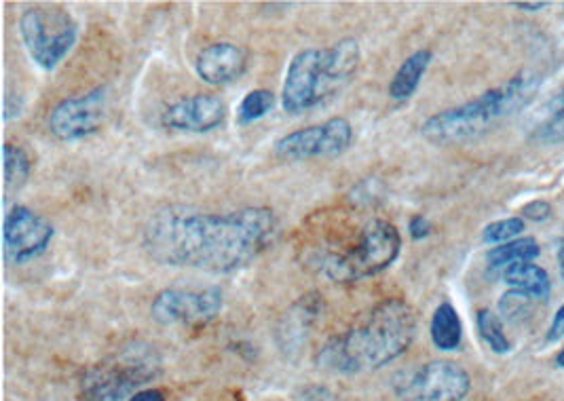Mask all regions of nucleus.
Instances as JSON below:
<instances>
[{
	"instance_id": "1",
	"label": "nucleus",
	"mask_w": 564,
	"mask_h": 401,
	"mask_svg": "<svg viewBox=\"0 0 564 401\" xmlns=\"http://www.w3.org/2000/svg\"><path fill=\"white\" fill-rule=\"evenodd\" d=\"M279 222L269 207L227 214L159 212L142 233L146 254L163 266L231 275L246 269L273 245Z\"/></svg>"
},
{
	"instance_id": "2",
	"label": "nucleus",
	"mask_w": 564,
	"mask_h": 401,
	"mask_svg": "<svg viewBox=\"0 0 564 401\" xmlns=\"http://www.w3.org/2000/svg\"><path fill=\"white\" fill-rule=\"evenodd\" d=\"M419 330L415 309L402 298H385L343 334L317 351L315 364L332 374H364L402 357Z\"/></svg>"
},
{
	"instance_id": "3",
	"label": "nucleus",
	"mask_w": 564,
	"mask_h": 401,
	"mask_svg": "<svg viewBox=\"0 0 564 401\" xmlns=\"http://www.w3.org/2000/svg\"><path fill=\"white\" fill-rule=\"evenodd\" d=\"M360 64L362 47L355 38H341L324 49L298 51L281 85V108L288 114H303L328 102L349 85Z\"/></svg>"
},
{
	"instance_id": "4",
	"label": "nucleus",
	"mask_w": 564,
	"mask_h": 401,
	"mask_svg": "<svg viewBox=\"0 0 564 401\" xmlns=\"http://www.w3.org/2000/svg\"><path fill=\"white\" fill-rule=\"evenodd\" d=\"M537 89L539 79L535 74L514 76L512 81L484 91L480 98L472 102L442 110L434 114V117H429L421 127L423 138L434 144H457L474 140L499 121L522 110L533 100Z\"/></svg>"
},
{
	"instance_id": "5",
	"label": "nucleus",
	"mask_w": 564,
	"mask_h": 401,
	"mask_svg": "<svg viewBox=\"0 0 564 401\" xmlns=\"http://www.w3.org/2000/svg\"><path fill=\"white\" fill-rule=\"evenodd\" d=\"M402 237L396 226L387 220L366 222L357 237L338 250H326L315 256L319 275L334 283H355L383 273L398 260Z\"/></svg>"
},
{
	"instance_id": "6",
	"label": "nucleus",
	"mask_w": 564,
	"mask_h": 401,
	"mask_svg": "<svg viewBox=\"0 0 564 401\" xmlns=\"http://www.w3.org/2000/svg\"><path fill=\"white\" fill-rule=\"evenodd\" d=\"M159 372V359L153 351L131 349L102 364L89 366L79 380L85 401H121L136 395L140 387Z\"/></svg>"
},
{
	"instance_id": "7",
	"label": "nucleus",
	"mask_w": 564,
	"mask_h": 401,
	"mask_svg": "<svg viewBox=\"0 0 564 401\" xmlns=\"http://www.w3.org/2000/svg\"><path fill=\"white\" fill-rule=\"evenodd\" d=\"M20 36L30 60L45 72L58 68L79 38V22L60 7H32L20 17Z\"/></svg>"
},
{
	"instance_id": "8",
	"label": "nucleus",
	"mask_w": 564,
	"mask_h": 401,
	"mask_svg": "<svg viewBox=\"0 0 564 401\" xmlns=\"http://www.w3.org/2000/svg\"><path fill=\"white\" fill-rule=\"evenodd\" d=\"M472 378L455 361H429L393 383L400 401H463Z\"/></svg>"
},
{
	"instance_id": "9",
	"label": "nucleus",
	"mask_w": 564,
	"mask_h": 401,
	"mask_svg": "<svg viewBox=\"0 0 564 401\" xmlns=\"http://www.w3.org/2000/svg\"><path fill=\"white\" fill-rule=\"evenodd\" d=\"M110 87L100 85L87 93L62 100L49 114V131L60 142H77L98 133L110 114Z\"/></svg>"
},
{
	"instance_id": "10",
	"label": "nucleus",
	"mask_w": 564,
	"mask_h": 401,
	"mask_svg": "<svg viewBox=\"0 0 564 401\" xmlns=\"http://www.w3.org/2000/svg\"><path fill=\"white\" fill-rule=\"evenodd\" d=\"M353 127L345 117H334L319 125L296 129L275 142L277 157L286 161L330 159L338 157L351 146Z\"/></svg>"
},
{
	"instance_id": "11",
	"label": "nucleus",
	"mask_w": 564,
	"mask_h": 401,
	"mask_svg": "<svg viewBox=\"0 0 564 401\" xmlns=\"http://www.w3.org/2000/svg\"><path fill=\"white\" fill-rule=\"evenodd\" d=\"M224 294L220 288H167L150 302V317L161 326H201L220 315Z\"/></svg>"
},
{
	"instance_id": "12",
	"label": "nucleus",
	"mask_w": 564,
	"mask_h": 401,
	"mask_svg": "<svg viewBox=\"0 0 564 401\" xmlns=\"http://www.w3.org/2000/svg\"><path fill=\"white\" fill-rule=\"evenodd\" d=\"M53 239V224L26 205H13L3 226L5 256L11 264H28L43 256Z\"/></svg>"
},
{
	"instance_id": "13",
	"label": "nucleus",
	"mask_w": 564,
	"mask_h": 401,
	"mask_svg": "<svg viewBox=\"0 0 564 401\" xmlns=\"http://www.w3.org/2000/svg\"><path fill=\"white\" fill-rule=\"evenodd\" d=\"M227 104L214 93L188 95L161 112V125L172 131L208 133L227 121Z\"/></svg>"
},
{
	"instance_id": "14",
	"label": "nucleus",
	"mask_w": 564,
	"mask_h": 401,
	"mask_svg": "<svg viewBox=\"0 0 564 401\" xmlns=\"http://www.w3.org/2000/svg\"><path fill=\"white\" fill-rule=\"evenodd\" d=\"M250 55L235 43H212L203 47L195 57V74L203 83L220 87L235 83L246 74Z\"/></svg>"
},
{
	"instance_id": "15",
	"label": "nucleus",
	"mask_w": 564,
	"mask_h": 401,
	"mask_svg": "<svg viewBox=\"0 0 564 401\" xmlns=\"http://www.w3.org/2000/svg\"><path fill=\"white\" fill-rule=\"evenodd\" d=\"M322 311V302L317 300L315 294L303 296L298 302H294L290 311L281 317V323L277 328V342L281 351H298L307 342V336L315 321Z\"/></svg>"
},
{
	"instance_id": "16",
	"label": "nucleus",
	"mask_w": 564,
	"mask_h": 401,
	"mask_svg": "<svg viewBox=\"0 0 564 401\" xmlns=\"http://www.w3.org/2000/svg\"><path fill=\"white\" fill-rule=\"evenodd\" d=\"M431 60H434V53H431L429 49H419L412 55H408L389 83V98L396 102H404L412 98L415 91L419 89L423 74L427 72Z\"/></svg>"
},
{
	"instance_id": "17",
	"label": "nucleus",
	"mask_w": 564,
	"mask_h": 401,
	"mask_svg": "<svg viewBox=\"0 0 564 401\" xmlns=\"http://www.w3.org/2000/svg\"><path fill=\"white\" fill-rule=\"evenodd\" d=\"M501 275H503L505 283L510 285V288H514V290H518L526 296L539 298V300H545L550 296V290H552L550 277L537 264L520 262V264L510 266V269H505Z\"/></svg>"
},
{
	"instance_id": "18",
	"label": "nucleus",
	"mask_w": 564,
	"mask_h": 401,
	"mask_svg": "<svg viewBox=\"0 0 564 401\" xmlns=\"http://www.w3.org/2000/svg\"><path fill=\"white\" fill-rule=\"evenodd\" d=\"M429 334H431V342H434L440 351H457L461 347L463 323L453 304L442 302L434 311Z\"/></svg>"
},
{
	"instance_id": "19",
	"label": "nucleus",
	"mask_w": 564,
	"mask_h": 401,
	"mask_svg": "<svg viewBox=\"0 0 564 401\" xmlns=\"http://www.w3.org/2000/svg\"><path fill=\"white\" fill-rule=\"evenodd\" d=\"M537 256H539V243L533 237H522L493 247V250L486 254V262H488V271L497 275L503 273L505 269H510L514 264L531 262Z\"/></svg>"
},
{
	"instance_id": "20",
	"label": "nucleus",
	"mask_w": 564,
	"mask_h": 401,
	"mask_svg": "<svg viewBox=\"0 0 564 401\" xmlns=\"http://www.w3.org/2000/svg\"><path fill=\"white\" fill-rule=\"evenodd\" d=\"M275 106V93L269 89H254L237 106V123L241 127L252 125L273 110Z\"/></svg>"
},
{
	"instance_id": "21",
	"label": "nucleus",
	"mask_w": 564,
	"mask_h": 401,
	"mask_svg": "<svg viewBox=\"0 0 564 401\" xmlns=\"http://www.w3.org/2000/svg\"><path fill=\"white\" fill-rule=\"evenodd\" d=\"M533 138L541 144L564 142V91L550 102L548 114H545L543 121L533 131Z\"/></svg>"
},
{
	"instance_id": "22",
	"label": "nucleus",
	"mask_w": 564,
	"mask_h": 401,
	"mask_svg": "<svg viewBox=\"0 0 564 401\" xmlns=\"http://www.w3.org/2000/svg\"><path fill=\"white\" fill-rule=\"evenodd\" d=\"M476 323H478V332H480L482 340L488 345V349H491L493 353H499V355L510 353L512 342H510V338L505 336L501 317L497 313H493L491 309H482L476 315Z\"/></svg>"
},
{
	"instance_id": "23",
	"label": "nucleus",
	"mask_w": 564,
	"mask_h": 401,
	"mask_svg": "<svg viewBox=\"0 0 564 401\" xmlns=\"http://www.w3.org/2000/svg\"><path fill=\"white\" fill-rule=\"evenodd\" d=\"M3 161H5L7 188H20L30 178V171H32V161L28 157V152L22 146L5 144Z\"/></svg>"
},
{
	"instance_id": "24",
	"label": "nucleus",
	"mask_w": 564,
	"mask_h": 401,
	"mask_svg": "<svg viewBox=\"0 0 564 401\" xmlns=\"http://www.w3.org/2000/svg\"><path fill=\"white\" fill-rule=\"evenodd\" d=\"M524 231V220L522 218H505L488 224L482 231V241L491 245H503L514 241Z\"/></svg>"
},
{
	"instance_id": "25",
	"label": "nucleus",
	"mask_w": 564,
	"mask_h": 401,
	"mask_svg": "<svg viewBox=\"0 0 564 401\" xmlns=\"http://www.w3.org/2000/svg\"><path fill=\"white\" fill-rule=\"evenodd\" d=\"M531 300H533L531 296H526V294H522V292H518V290L507 292V294L501 298V302H499V311H501L507 319H516V317H520V315H524V313H529Z\"/></svg>"
},
{
	"instance_id": "26",
	"label": "nucleus",
	"mask_w": 564,
	"mask_h": 401,
	"mask_svg": "<svg viewBox=\"0 0 564 401\" xmlns=\"http://www.w3.org/2000/svg\"><path fill=\"white\" fill-rule=\"evenodd\" d=\"M522 216L529 218L531 222H543L552 216V205L548 201H533L529 205H524Z\"/></svg>"
},
{
	"instance_id": "27",
	"label": "nucleus",
	"mask_w": 564,
	"mask_h": 401,
	"mask_svg": "<svg viewBox=\"0 0 564 401\" xmlns=\"http://www.w3.org/2000/svg\"><path fill=\"white\" fill-rule=\"evenodd\" d=\"M408 233H410V237L415 239V241H421V239L429 237L431 224H429V220H427L425 216L417 214V216H412L410 222H408Z\"/></svg>"
},
{
	"instance_id": "28",
	"label": "nucleus",
	"mask_w": 564,
	"mask_h": 401,
	"mask_svg": "<svg viewBox=\"0 0 564 401\" xmlns=\"http://www.w3.org/2000/svg\"><path fill=\"white\" fill-rule=\"evenodd\" d=\"M562 336H564V304L558 309V313L554 315V321H552L550 332H548V342H554V340H558Z\"/></svg>"
},
{
	"instance_id": "29",
	"label": "nucleus",
	"mask_w": 564,
	"mask_h": 401,
	"mask_svg": "<svg viewBox=\"0 0 564 401\" xmlns=\"http://www.w3.org/2000/svg\"><path fill=\"white\" fill-rule=\"evenodd\" d=\"M127 401H165V395L159 389H140L136 395H131Z\"/></svg>"
},
{
	"instance_id": "30",
	"label": "nucleus",
	"mask_w": 564,
	"mask_h": 401,
	"mask_svg": "<svg viewBox=\"0 0 564 401\" xmlns=\"http://www.w3.org/2000/svg\"><path fill=\"white\" fill-rule=\"evenodd\" d=\"M514 7L524 9V11H541L548 7V3H514Z\"/></svg>"
},
{
	"instance_id": "31",
	"label": "nucleus",
	"mask_w": 564,
	"mask_h": 401,
	"mask_svg": "<svg viewBox=\"0 0 564 401\" xmlns=\"http://www.w3.org/2000/svg\"><path fill=\"white\" fill-rule=\"evenodd\" d=\"M558 262H560V273H562V279H564V241L560 245V254H558Z\"/></svg>"
},
{
	"instance_id": "32",
	"label": "nucleus",
	"mask_w": 564,
	"mask_h": 401,
	"mask_svg": "<svg viewBox=\"0 0 564 401\" xmlns=\"http://www.w3.org/2000/svg\"><path fill=\"white\" fill-rule=\"evenodd\" d=\"M556 366L558 368H564V349L558 353V357H556Z\"/></svg>"
}]
</instances>
